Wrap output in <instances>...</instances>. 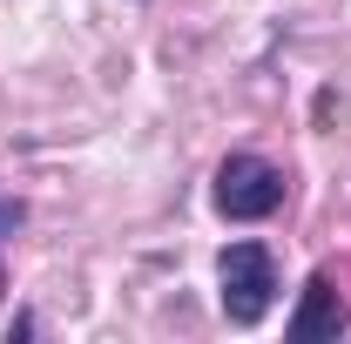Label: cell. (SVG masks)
Listing matches in <instances>:
<instances>
[{
  "label": "cell",
  "mask_w": 351,
  "mask_h": 344,
  "mask_svg": "<svg viewBox=\"0 0 351 344\" xmlns=\"http://www.w3.org/2000/svg\"><path fill=\"white\" fill-rule=\"evenodd\" d=\"M217 284H223V317L230 324H263V310L277 304V263L263 243H230L217 257Z\"/></svg>",
  "instance_id": "cell-1"
},
{
  "label": "cell",
  "mask_w": 351,
  "mask_h": 344,
  "mask_svg": "<svg viewBox=\"0 0 351 344\" xmlns=\"http://www.w3.org/2000/svg\"><path fill=\"white\" fill-rule=\"evenodd\" d=\"M284 203V169L277 162H263V156H230L217 169V210L230 223H263V216H277Z\"/></svg>",
  "instance_id": "cell-2"
},
{
  "label": "cell",
  "mask_w": 351,
  "mask_h": 344,
  "mask_svg": "<svg viewBox=\"0 0 351 344\" xmlns=\"http://www.w3.org/2000/svg\"><path fill=\"white\" fill-rule=\"evenodd\" d=\"M345 324H351V310L338 297V284L317 270L298 297V310H291V344H331V338H345Z\"/></svg>",
  "instance_id": "cell-3"
},
{
  "label": "cell",
  "mask_w": 351,
  "mask_h": 344,
  "mask_svg": "<svg viewBox=\"0 0 351 344\" xmlns=\"http://www.w3.org/2000/svg\"><path fill=\"white\" fill-rule=\"evenodd\" d=\"M0 291H7V270H0Z\"/></svg>",
  "instance_id": "cell-4"
}]
</instances>
